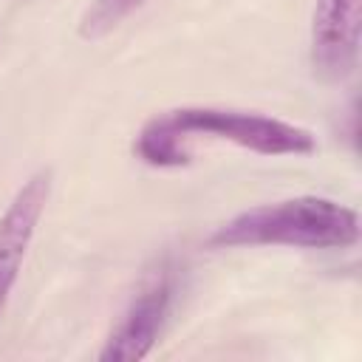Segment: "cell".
Segmentation results:
<instances>
[{"instance_id": "obj_1", "label": "cell", "mask_w": 362, "mask_h": 362, "mask_svg": "<svg viewBox=\"0 0 362 362\" xmlns=\"http://www.w3.org/2000/svg\"><path fill=\"white\" fill-rule=\"evenodd\" d=\"M195 136L232 141L260 156H308L317 150L314 133L300 124L255 110L187 105L153 116L139 130L133 153L150 167H181L192 156L187 141Z\"/></svg>"}, {"instance_id": "obj_3", "label": "cell", "mask_w": 362, "mask_h": 362, "mask_svg": "<svg viewBox=\"0 0 362 362\" xmlns=\"http://www.w3.org/2000/svg\"><path fill=\"white\" fill-rule=\"evenodd\" d=\"M170 303H173V269L161 266L127 303L119 322L107 334L105 348L99 351V359L102 362L144 359L161 334Z\"/></svg>"}, {"instance_id": "obj_6", "label": "cell", "mask_w": 362, "mask_h": 362, "mask_svg": "<svg viewBox=\"0 0 362 362\" xmlns=\"http://www.w3.org/2000/svg\"><path fill=\"white\" fill-rule=\"evenodd\" d=\"M147 0H93L82 20H79V37L82 40H102L113 28H119L136 8H141Z\"/></svg>"}, {"instance_id": "obj_2", "label": "cell", "mask_w": 362, "mask_h": 362, "mask_svg": "<svg viewBox=\"0 0 362 362\" xmlns=\"http://www.w3.org/2000/svg\"><path fill=\"white\" fill-rule=\"evenodd\" d=\"M356 240H359V218L351 206H342L320 195H300L238 212L206 238V246L348 249Z\"/></svg>"}, {"instance_id": "obj_4", "label": "cell", "mask_w": 362, "mask_h": 362, "mask_svg": "<svg viewBox=\"0 0 362 362\" xmlns=\"http://www.w3.org/2000/svg\"><path fill=\"white\" fill-rule=\"evenodd\" d=\"M362 0H317L311 17V68L322 82H345L359 65Z\"/></svg>"}, {"instance_id": "obj_5", "label": "cell", "mask_w": 362, "mask_h": 362, "mask_svg": "<svg viewBox=\"0 0 362 362\" xmlns=\"http://www.w3.org/2000/svg\"><path fill=\"white\" fill-rule=\"evenodd\" d=\"M51 192V173L37 170L31 178L23 181V187L14 192L8 206L0 215V317L6 311L8 294L20 277L23 260L28 255V246L34 240L37 223L45 212Z\"/></svg>"}]
</instances>
